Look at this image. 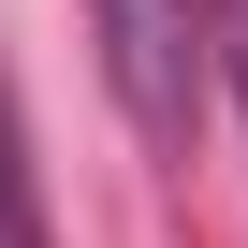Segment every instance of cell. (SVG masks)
<instances>
[{
	"instance_id": "obj_1",
	"label": "cell",
	"mask_w": 248,
	"mask_h": 248,
	"mask_svg": "<svg viewBox=\"0 0 248 248\" xmlns=\"http://www.w3.org/2000/svg\"><path fill=\"white\" fill-rule=\"evenodd\" d=\"M190 59H204V0H102V73L146 146H190Z\"/></svg>"
},
{
	"instance_id": "obj_2",
	"label": "cell",
	"mask_w": 248,
	"mask_h": 248,
	"mask_svg": "<svg viewBox=\"0 0 248 248\" xmlns=\"http://www.w3.org/2000/svg\"><path fill=\"white\" fill-rule=\"evenodd\" d=\"M0 248H44V175H30V132H15V88H0Z\"/></svg>"
}]
</instances>
